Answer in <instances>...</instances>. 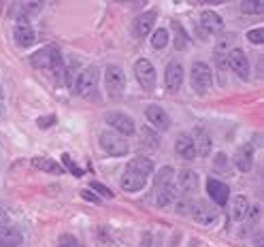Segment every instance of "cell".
Listing matches in <instances>:
<instances>
[{"label":"cell","instance_id":"30bf717a","mask_svg":"<svg viewBox=\"0 0 264 247\" xmlns=\"http://www.w3.org/2000/svg\"><path fill=\"white\" fill-rule=\"evenodd\" d=\"M145 117H147V122L155 128V130L166 132L171 128V117H169V113L160 107V104H147Z\"/></svg>","mask_w":264,"mask_h":247},{"label":"cell","instance_id":"ac0fdd59","mask_svg":"<svg viewBox=\"0 0 264 247\" xmlns=\"http://www.w3.org/2000/svg\"><path fill=\"white\" fill-rule=\"evenodd\" d=\"M177 183H179V190L183 192V196H190L198 187V175L190 169H183L181 173H179Z\"/></svg>","mask_w":264,"mask_h":247},{"label":"cell","instance_id":"1f68e13d","mask_svg":"<svg viewBox=\"0 0 264 247\" xmlns=\"http://www.w3.org/2000/svg\"><path fill=\"white\" fill-rule=\"evenodd\" d=\"M260 207L258 205H254V207H249V211H247V215H245V219L249 222V226L254 228V230H258L260 228Z\"/></svg>","mask_w":264,"mask_h":247},{"label":"cell","instance_id":"484cf974","mask_svg":"<svg viewBox=\"0 0 264 247\" xmlns=\"http://www.w3.org/2000/svg\"><path fill=\"white\" fill-rule=\"evenodd\" d=\"M173 179H175V171L173 167H162L158 171L153 179V190H160V187H166V185H173Z\"/></svg>","mask_w":264,"mask_h":247},{"label":"cell","instance_id":"5b68a950","mask_svg":"<svg viewBox=\"0 0 264 247\" xmlns=\"http://www.w3.org/2000/svg\"><path fill=\"white\" fill-rule=\"evenodd\" d=\"M135 77L141 84V88L147 90V92H151L155 88V81H158V73H155L153 64L147 60V58H139V60L135 62Z\"/></svg>","mask_w":264,"mask_h":247},{"label":"cell","instance_id":"52a82bcc","mask_svg":"<svg viewBox=\"0 0 264 247\" xmlns=\"http://www.w3.org/2000/svg\"><path fill=\"white\" fill-rule=\"evenodd\" d=\"M164 86H166V92L169 94H177L183 86V66L181 62H169L164 68Z\"/></svg>","mask_w":264,"mask_h":247},{"label":"cell","instance_id":"9c48e42d","mask_svg":"<svg viewBox=\"0 0 264 247\" xmlns=\"http://www.w3.org/2000/svg\"><path fill=\"white\" fill-rule=\"evenodd\" d=\"M190 215L194 217L198 224H213L218 219V209L211 207L207 201H196L190 207Z\"/></svg>","mask_w":264,"mask_h":247},{"label":"cell","instance_id":"d6a6232c","mask_svg":"<svg viewBox=\"0 0 264 247\" xmlns=\"http://www.w3.org/2000/svg\"><path fill=\"white\" fill-rule=\"evenodd\" d=\"M247 41L254 43V45H260V43L264 41V30H262V28H251V30L247 32Z\"/></svg>","mask_w":264,"mask_h":247},{"label":"cell","instance_id":"4dcf8cb0","mask_svg":"<svg viewBox=\"0 0 264 247\" xmlns=\"http://www.w3.org/2000/svg\"><path fill=\"white\" fill-rule=\"evenodd\" d=\"M241 11L247 15H258L264 11V3L262 0H247V3H241Z\"/></svg>","mask_w":264,"mask_h":247},{"label":"cell","instance_id":"f35d334b","mask_svg":"<svg viewBox=\"0 0 264 247\" xmlns=\"http://www.w3.org/2000/svg\"><path fill=\"white\" fill-rule=\"evenodd\" d=\"M79 194H81L83 198H86V201H90V203H94V205H100V198L96 196V194H94L92 190H81Z\"/></svg>","mask_w":264,"mask_h":247},{"label":"cell","instance_id":"7c38bea8","mask_svg":"<svg viewBox=\"0 0 264 247\" xmlns=\"http://www.w3.org/2000/svg\"><path fill=\"white\" fill-rule=\"evenodd\" d=\"M13 39H15V43L19 47H30L34 41H37V34H34L30 21L26 17H19L17 19V26L13 30Z\"/></svg>","mask_w":264,"mask_h":247},{"label":"cell","instance_id":"60d3db41","mask_svg":"<svg viewBox=\"0 0 264 247\" xmlns=\"http://www.w3.org/2000/svg\"><path fill=\"white\" fill-rule=\"evenodd\" d=\"M224 164H226V156H224V154H218V160H215V167L224 169Z\"/></svg>","mask_w":264,"mask_h":247},{"label":"cell","instance_id":"44dd1931","mask_svg":"<svg viewBox=\"0 0 264 247\" xmlns=\"http://www.w3.org/2000/svg\"><path fill=\"white\" fill-rule=\"evenodd\" d=\"M126 171L137 173V175H141V177H149V175L153 173V162L149 158H145V156H137V158H132L128 162Z\"/></svg>","mask_w":264,"mask_h":247},{"label":"cell","instance_id":"ab89813d","mask_svg":"<svg viewBox=\"0 0 264 247\" xmlns=\"http://www.w3.org/2000/svg\"><path fill=\"white\" fill-rule=\"evenodd\" d=\"M5 226H9V213L0 209V230H5Z\"/></svg>","mask_w":264,"mask_h":247},{"label":"cell","instance_id":"f546056e","mask_svg":"<svg viewBox=\"0 0 264 247\" xmlns=\"http://www.w3.org/2000/svg\"><path fill=\"white\" fill-rule=\"evenodd\" d=\"M166 45H169V30L158 28L151 34V47H153V49H164Z\"/></svg>","mask_w":264,"mask_h":247},{"label":"cell","instance_id":"d590c367","mask_svg":"<svg viewBox=\"0 0 264 247\" xmlns=\"http://www.w3.org/2000/svg\"><path fill=\"white\" fill-rule=\"evenodd\" d=\"M92 192H98L100 196H107V198H113V192L109 190V187L107 185H102L100 181H92V187H90Z\"/></svg>","mask_w":264,"mask_h":247},{"label":"cell","instance_id":"ba28073f","mask_svg":"<svg viewBox=\"0 0 264 247\" xmlns=\"http://www.w3.org/2000/svg\"><path fill=\"white\" fill-rule=\"evenodd\" d=\"M226 62H228V68H230L239 79H249V60H247V56H245L243 49L234 47V49L228 53Z\"/></svg>","mask_w":264,"mask_h":247},{"label":"cell","instance_id":"277c9868","mask_svg":"<svg viewBox=\"0 0 264 247\" xmlns=\"http://www.w3.org/2000/svg\"><path fill=\"white\" fill-rule=\"evenodd\" d=\"M104 86H107V92H109V98L117 100L119 96H122L124 86H126V77H124L122 66L109 64L104 68Z\"/></svg>","mask_w":264,"mask_h":247},{"label":"cell","instance_id":"8d00e7d4","mask_svg":"<svg viewBox=\"0 0 264 247\" xmlns=\"http://www.w3.org/2000/svg\"><path fill=\"white\" fill-rule=\"evenodd\" d=\"M190 207H192V203H190L188 196H183V201L177 203V211H179L181 215H188V213H190Z\"/></svg>","mask_w":264,"mask_h":247},{"label":"cell","instance_id":"4fadbf2b","mask_svg":"<svg viewBox=\"0 0 264 247\" xmlns=\"http://www.w3.org/2000/svg\"><path fill=\"white\" fill-rule=\"evenodd\" d=\"M207 192H209V196H211V201L215 203V205H220V207H224L226 203H228V196H230V187H228L224 181H220V179H207Z\"/></svg>","mask_w":264,"mask_h":247},{"label":"cell","instance_id":"5bb4252c","mask_svg":"<svg viewBox=\"0 0 264 247\" xmlns=\"http://www.w3.org/2000/svg\"><path fill=\"white\" fill-rule=\"evenodd\" d=\"M192 143H194L196 156L207 158V156L211 154V147H213L211 136H209V132H207L202 126H196V128H194V136H192Z\"/></svg>","mask_w":264,"mask_h":247},{"label":"cell","instance_id":"7402d4cb","mask_svg":"<svg viewBox=\"0 0 264 247\" xmlns=\"http://www.w3.org/2000/svg\"><path fill=\"white\" fill-rule=\"evenodd\" d=\"M54 53H56V47H43V49H39L37 53L30 58V62H32L34 68H45V70H49L51 60H54Z\"/></svg>","mask_w":264,"mask_h":247},{"label":"cell","instance_id":"d4e9b609","mask_svg":"<svg viewBox=\"0 0 264 247\" xmlns=\"http://www.w3.org/2000/svg\"><path fill=\"white\" fill-rule=\"evenodd\" d=\"M153 194H155V205L158 207L171 205V203H175V198H177L175 185H166V187H160V190H153Z\"/></svg>","mask_w":264,"mask_h":247},{"label":"cell","instance_id":"2e32d148","mask_svg":"<svg viewBox=\"0 0 264 247\" xmlns=\"http://www.w3.org/2000/svg\"><path fill=\"white\" fill-rule=\"evenodd\" d=\"M234 167L241 171V173L251 171V167H254V149H251V145H243V147L236 149V154H234Z\"/></svg>","mask_w":264,"mask_h":247},{"label":"cell","instance_id":"836d02e7","mask_svg":"<svg viewBox=\"0 0 264 247\" xmlns=\"http://www.w3.org/2000/svg\"><path fill=\"white\" fill-rule=\"evenodd\" d=\"M62 162H64V167H66L70 173L77 175V177H81V175H83V171L77 167V164H75L73 160H70V156H68V154H62Z\"/></svg>","mask_w":264,"mask_h":247},{"label":"cell","instance_id":"6da1fadb","mask_svg":"<svg viewBox=\"0 0 264 247\" xmlns=\"http://www.w3.org/2000/svg\"><path fill=\"white\" fill-rule=\"evenodd\" d=\"M98 77H100V70L96 66H88L86 70H81L77 75L75 88H77V94L81 98H86V100L98 98Z\"/></svg>","mask_w":264,"mask_h":247},{"label":"cell","instance_id":"e0dca14e","mask_svg":"<svg viewBox=\"0 0 264 247\" xmlns=\"http://www.w3.org/2000/svg\"><path fill=\"white\" fill-rule=\"evenodd\" d=\"M200 23L209 34H220L224 30V19L215 13V11H202L200 13Z\"/></svg>","mask_w":264,"mask_h":247},{"label":"cell","instance_id":"cb8c5ba5","mask_svg":"<svg viewBox=\"0 0 264 247\" xmlns=\"http://www.w3.org/2000/svg\"><path fill=\"white\" fill-rule=\"evenodd\" d=\"M32 167L39 169V171H45V173H54V175H62L64 173V169L60 167L56 160H51V158H41V156L34 158L32 160Z\"/></svg>","mask_w":264,"mask_h":247},{"label":"cell","instance_id":"603a6c76","mask_svg":"<svg viewBox=\"0 0 264 247\" xmlns=\"http://www.w3.org/2000/svg\"><path fill=\"white\" fill-rule=\"evenodd\" d=\"M247 211H249V203H247V198L243 194H239L232 198V209H230V217L234 222H243L245 215H247Z\"/></svg>","mask_w":264,"mask_h":247},{"label":"cell","instance_id":"9a60e30c","mask_svg":"<svg viewBox=\"0 0 264 247\" xmlns=\"http://www.w3.org/2000/svg\"><path fill=\"white\" fill-rule=\"evenodd\" d=\"M155 17H158V13H155V11H145V13L139 15L135 21H132V30H135V37H139V39L147 37V34L153 30Z\"/></svg>","mask_w":264,"mask_h":247},{"label":"cell","instance_id":"8fae6325","mask_svg":"<svg viewBox=\"0 0 264 247\" xmlns=\"http://www.w3.org/2000/svg\"><path fill=\"white\" fill-rule=\"evenodd\" d=\"M234 39H236V34L232 32H228V34H222V37L218 39V43H215V62H218L220 68H226L228 62H226V58L228 53H230L234 49Z\"/></svg>","mask_w":264,"mask_h":247},{"label":"cell","instance_id":"f1b7e54d","mask_svg":"<svg viewBox=\"0 0 264 247\" xmlns=\"http://www.w3.org/2000/svg\"><path fill=\"white\" fill-rule=\"evenodd\" d=\"M141 143L145 145V147H149V149H155L158 147V143H160V136L155 134V130H151V128H141Z\"/></svg>","mask_w":264,"mask_h":247},{"label":"cell","instance_id":"7a4b0ae2","mask_svg":"<svg viewBox=\"0 0 264 247\" xmlns=\"http://www.w3.org/2000/svg\"><path fill=\"white\" fill-rule=\"evenodd\" d=\"M190 84H192V90L196 94H207L213 86V73H211V66L207 62H194L192 64V70H190Z\"/></svg>","mask_w":264,"mask_h":247},{"label":"cell","instance_id":"3957f363","mask_svg":"<svg viewBox=\"0 0 264 247\" xmlns=\"http://www.w3.org/2000/svg\"><path fill=\"white\" fill-rule=\"evenodd\" d=\"M98 143H100V149L104 154H109L111 158H122L128 154V143L124 136L115 134L113 130H102L100 136H98Z\"/></svg>","mask_w":264,"mask_h":247},{"label":"cell","instance_id":"d6986e66","mask_svg":"<svg viewBox=\"0 0 264 247\" xmlns=\"http://www.w3.org/2000/svg\"><path fill=\"white\" fill-rule=\"evenodd\" d=\"M175 151H177V156H181L183 160H194L196 149H194V143H192V136L186 132L179 134L175 141Z\"/></svg>","mask_w":264,"mask_h":247},{"label":"cell","instance_id":"ffe728a7","mask_svg":"<svg viewBox=\"0 0 264 247\" xmlns=\"http://www.w3.org/2000/svg\"><path fill=\"white\" fill-rule=\"evenodd\" d=\"M145 183H147V177H141V175L130 173V171H126L122 175V179H119V185H122V190H126V192H139L145 187Z\"/></svg>","mask_w":264,"mask_h":247},{"label":"cell","instance_id":"e575fe53","mask_svg":"<svg viewBox=\"0 0 264 247\" xmlns=\"http://www.w3.org/2000/svg\"><path fill=\"white\" fill-rule=\"evenodd\" d=\"M56 247H81V243L75 237H70V234H64V237L58 239V245Z\"/></svg>","mask_w":264,"mask_h":247},{"label":"cell","instance_id":"4316f807","mask_svg":"<svg viewBox=\"0 0 264 247\" xmlns=\"http://www.w3.org/2000/svg\"><path fill=\"white\" fill-rule=\"evenodd\" d=\"M173 32H175V41H173V45H175V49L177 51H183V49H188V45H190V37H188V32L183 30V26L179 21H173Z\"/></svg>","mask_w":264,"mask_h":247},{"label":"cell","instance_id":"74e56055","mask_svg":"<svg viewBox=\"0 0 264 247\" xmlns=\"http://www.w3.org/2000/svg\"><path fill=\"white\" fill-rule=\"evenodd\" d=\"M37 124H39L41 128H51V126L56 124V115H45V117H39Z\"/></svg>","mask_w":264,"mask_h":247},{"label":"cell","instance_id":"8992f818","mask_svg":"<svg viewBox=\"0 0 264 247\" xmlns=\"http://www.w3.org/2000/svg\"><path fill=\"white\" fill-rule=\"evenodd\" d=\"M104 122L109 124L113 128V132L119 134V136H130V134H135V120H132L130 115L126 113H119V111H111V113H107L104 115Z\"/></svg>","mask_w":264,"mask_h":247},{"label":"cell","instance_id":"83f0119b","mask_svg":"<svg viewBox=\"0 0 264 247\" xmlns=\"http://www.w3.org/2000/svg\"><path fill=\"white\" fill-rule=\"evenodd\" d=\"M19 243H21V234L15 228H7L0 234V247H19Z\"/></svg>","mask_w":264,"mask_h":247},{"label":"cell","instance_id":"b9f144b4","mask_svg":"<svg viewBox=\"0 0 264 247\" xmlns=\"http://www.w3.org/2000/svg\"><path fill=\"white\" fill-rule=\"evenodd\" d=\"M0 98H3V88H0Z\"/></svg>","mask_w":264,"mask_h":247}]
</instances>
